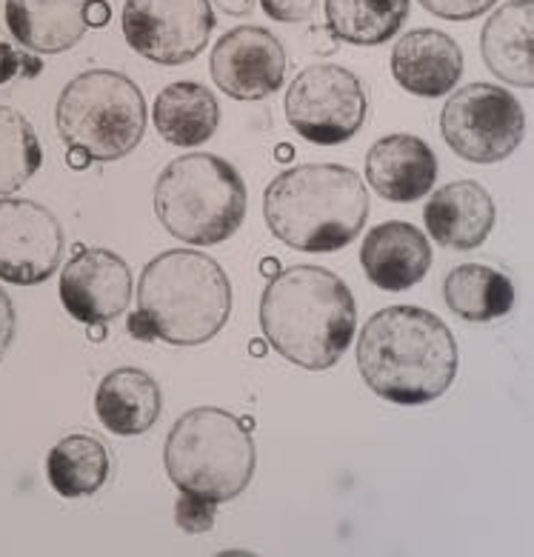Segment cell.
Segmentation results:
<instances>
[{
  "label": "cell",
  "mask_w": 534,
  "mask_h": 557,
  "mask_svg": "<svg viewBox=\"0 0 534 557\" xmlns=\"http://www.w3.org/2000/svg\"><path fill=\"white\" fill-rule=\"evenodd\" d=\"M458 367L460 351L451 329L420 306L381 309L360 332V377L389 404H432L455 383Z\"/></svg>",
  "instance_id": "obj_1"
},
{
  "label": "cell",
  "mask_w": 534,
  "mask_h": 557,
  "mask_svg": "<svg viewBox=\"0 0 534 557\" xmlns=\"http://www.w3.org/2000/svg\"><path fill=\"white\" fill-rule=\"evenodd\" d=\"M358 326V306L344 277L323 267H291L269 277L260 298L266 344L309 372L337 367Z\"/></svg>",
  "instance_id": "obj_2"
},
{
  "label": "cell",
  "mask_w": 534,
  "mask_h": 557,
  "mask_svg": "<svg viewBox=\"0 0 534 557\" xmlns=\"http://www.w3.org/2000/svg\"><path fill=\"white\" fill-rule=\"evenodd\" d=\"M232 314V283L207 252L169 249L144 269L138 312L126 329L144 344L200 346L212 341Z\"/></svg>",
  "instance_id": "obj_3"
},
{
  "label": "cell",
  "mask_w": 534,
  "mask_h": 557,
  "mask_svg": "<svg viewBox=\"0 0 534 557\" xmlns=\"http://www.w3.org/2000/svg\"><path fill=\"white\" fill-rule=\"evenodd\" d=\"M263 218L272 235L298 252H337L367 226V184L349 166L306 163L266 186Z\"/></svg>",
  "instance_id": "obj_4"
},
{
  "label": "cell",
  "mask_w": 534,
  "mask_h": 557,
  "mask_svg": "<svg viewBox=\"0 0 534 557\" xmlns=\"http://www.w3.org/2000/svg\"><path fill=\"white\" fill-rule=\"evenodd\" d=\"M163 463L177 492L226 504L252 483L258 449L240 418L218 406H198L175 420Z\"/></svg>",
  "instance_id": "obj_5"
},
{
  "label": "cell",
  "mask_w": 534,
  "mask_h": 557,
  "mask_svg": "<svg viewBox=\"0 0 534 557\" xmlns=\"http://www.w3.org/2000/svg\"><path fill=\"white\" fill-rule=\"evenodd\" d=\"M154 214L184 244H223L246 218L244 177L218 154H184L154 184Z\"/></svg>",
  "instance_id": "obj_6"
},
{
  "label": "cell",
  "mask_w": 534,
  "mask_h": 557,
  "mask_svg": "<svg viewBox=\"0 0 534 557\" xmlns=\"http://www.w3.org/2000/svg\"><path fill=\"white\" fill-rule=\"evenodd\" d=\"M58 132L66 149H84L98 163L121 161L144 140V92L112 70L72 77L58 98Z\"/></svg>",
  "instance_id": "obj_7"
},
{
  "label": "cell",
  "mask_w": 534,
  "mask_h": 557,
  "mask_svg": "<svg viewBox=\"0 0 534 557\" xmlns=\"http://www.w3.org/2000/svg\"><path fill=\"white\" fill-rule=\"evenodd\" d=\"M443 140L469 163L506 161L526 135L520 100L504 86L469 84L446 100L440 112Z\"/></svg>",
  "instance_id": "obj_8"
},
{
  "label": "cell",
  "mask_w": 534,
  "mask_h": 557,
  "mask_svg": "<svg viewBox=\"0 0 534 557\" xmlns=\"http://www.w3.org/2000/svg\"><path fill=\"white\" fill-rule=\"evenodd\" d=\"M369 112L367 89L355 72L335 63L306 66L286 92L289 126L314 146L346 144Z\"/></svg>",
  "instance_id": "obj_9"
},
{
  "label": "cell",
  "mask_w": 534,
  "mask_h": 557,
  "mask_svg": "<svg viewBox=\"0 0 534 557\" xmlns=\"http://www.w3.org/2000/svg\"><path fill=\"white\" fill-rule=\"evenodd\" d=\"M121 21L126 44L161 66L195 61L214 29L212 0H126Z\"/></svg>",
  "instance_id": "obj_10"
},
{
  "label": "cell",
  "mask_w": 534,
  "mask_h": 557,
  "mask_svg": "<svg viewBox=\"0 0 534 557\" xmlns=\"http://www.w3.org/2000/svg\"><path fill=\"white\" fill-rule=\"evenodd\" d=\"M63 230L35 200L0 195V281L38 286L61 267Z\"/></svg>",
  "instance_id": "obj_11"
},
{
  "label": "cell",
  "mask_w": 534,
  "mask_h": 557,
  "mask_svg": "<svg viewBox=\"0 0 534 557\" xmlns=\"http://www.w3.org/2000/svg\"><path fill=\"white\" fill-rule=\"evenodd\" d=\"M212 81L235 100H263L275 95L286 77L283 44L263 26L226 32L209 58Z\"/></svg>",
  "instance_id": "obj_12"
},
{
  "label": "cell",
  "mask_w": 534,
  "mask_h": 557,
  "mask_svg": "<svg viewBox=\"0 0 534 557\" xmlns=\"http://www.w3.org/2000/svg\"><path fill=\"white\" fill-rule=\"evenodd\" d=\"M132 272L121 255L84 249L63 267L61 304L80 323H109L129 309Z\"/></svg>",
  "instance_id": "obj_13"
},
{
  "label": "cell",
  "mask_w": 534,
  "mask_h": 557,
  "mask_svg": "<svg viewBox=\"0 0 534 557\" xmlns=\"http://www.w3.org/2000/svg\"><path fill=\"white\" fill-rule=\"evenodd\" d=\"M367 181L392 203L426 198L437 181V154L414 135H386L369 149Z\"/></svg>",
  "instance_id": "obj_14"
},
{
  "label": "cell",
  "mask_w": 534,
  "mask_h": 557,
  "mask_svg": "<svg viewBox=\"0 0 534 557\" xmlns=\"http://www.w3.org/2000/svg\"><path fill=\"white\" fill-rule=\"evenodd\" d=\"M392 75L406 92L418 98H440L458 86L463 75V52L458 40L437 29H414L392 49Z\"/></svg>",
  "instance_id": "obj_15"
},
{
  "label": "cell",
  "mask_w": 534,
  "mask_h": 557,
  "mask_svg": "<svg viewBox=\"0 0 534 557\" xmlns=\"http://www.w3.org/2000/svg\"><path fill=\"white\" fill-rule=\"evenodd\" d=\"M360 267L377 289L406 292L426 277L432 267V246L412 223H381L363 240Z\"/></svg>",
  "instance_id": "obj_16"
},
{
  "label": "cell",
  "mask_w": 534,
  "mask_h": 557,
  "mask_svg": "<svg viewBox=\"0 0 534 557\" xmlns=\"http://www.w3.org/2000/svg\"><path fill=\"white\" fill-rule=\"evenodd\" d=\"M423 221L435 244L455 252H472L486 244L495 226V200L474 181H455L432 195Z\"/></svg>",
  "instance_id": "obj_17"
},
{
  "label": "cell",
  "mask_w": 534,
  "mask_h": 557,
  "mask_svg": "<svg viewBox=\"0 0 534 557\" xmlns=\"http://www.w3.org/2000/svg\"><path fill=\"white\" fill-rule=\"evenodd\" d=\"M488 72L511 86H534V0H509L481 32Z\"/></svg>",
  "instance_id": "obj_18"
},
{
  "label": "cell",
  "mask_w": 534,
  "mask_h": 557,
  "mask_svg": "<svg viewBox=\"0 0 534 557\" xmlns=\"http://www.w3.org/2000/svg\"><path fill=\"white\" fill-rule=\"evenodd\" d=\"M163 409L161 386L152 374L135 367L109 372L95 392V412L112 435H144L158 423Z\"/></svg>",
  "instance_id": "obj_19"
},
{
  "label": "cell",
  "mask_w": 534,
  "mask_h": 557,
  "mask_svg": "<svg viewBox=\"0 0 534 557\" xmlns=\"http://www.w3.org/2000/svg\"><path fill=\"white\" fill-rule=\"evenodd\" d=\"M89 0H7V26L21 47L58 54L80 44Z\"/></svg>",
  "instance_id": "obj_20"
},
{
  "label": "cell",
  "mask_w": 534,
  "mask_h": 557,
  "mask_svg": "<svg viewBox=\"0 0 534 557\" xmlns=\"http://www.w3.org/2000/svg\"><path fill=\"white\" fill-rule=\"evenodd\" d=\"M154 126L172 146H200L218 132L221 107L203 84L181 81L166 86L154 100Z\"/></svg>",
  "instance_id": "obj_21"
},
{
  "label": "cell",
  "mask_w": 534,
  "mask_h": 557,
  "mask_svg": "<svg viewBox=\"0 0 534 557\" xmlns=\"http://www.w3.org/2000/svg\"><path fill=\"white\" fill-rule=\"evenodd\" d=\"M443 298L451 312L469 323L500 321L514 306V286L504 272L481 263L451 269L443 283Z\"/></svg>",
  "instance_id": "obj_22"
},
{
  "label": "cell",
  "mask_w": 534,
  "mask_h": 557,
  "mask_svg": "<svg viewBox=\"0 0 534 557\" xmlns=\"http://www.w3.org/2000/svg\"><path fill=\"white\" fill-rule=\"evenodd\" d=\"M109 449L92 435H66L47 458L49 486L61 497H89L109 481Z\"/></svg>",
  "instance_id": "obj_23"
},
{
  "label": "cell",
  "mask_w": 534,
  "mask_h": 557,
  "mask_svg": "<svg viewBox=\"0 0 534 557\" xmlns=\"http://www.w3.org/2000/svg\"><path fill=\"white\" fill-rule=\"evenodd\" d=\"M409 15V0H326V26L337 40L377 47L395 38Z\"/></svg>",
  "instance_id": "obj_24"
},
{
  "label": "cell",
  "mask_w": 534,
  "mask_h": 557,
  "mask_svg": "<svg viewBox=\"0 0 534 557\" xmlns=\"http://www.w3.org/2000/svg\"><path fill=\"white\" fill-rule=\"evenodd\" d=\"M40 161L44 152L32 123L15 109L0 107V195L24 189Z\"/></svg>",
  "instance_id": "obj_25"
},
{
  "label": "cell",
  "mask_w": 534,
  "mask_h": 557,
  "mask_svg": "<svg viewBox=\"0 0 534 557\" xmlns=\"http://www.w3.org/2000/svg\"><path fill=\"white\" fill-rule=\"evenodd\" d=\"M214 518H218V504H214V500L181 492L175 506V523L184 529L186 534L209 532V529L214 527Z\"/></svg>",
  "instance_id": "obj_26"
},
{
  "label": "cell",
  "mask_w": 534,
  "mask_h": 557,
  "mask_svg": "<svg viewBox=\"0 0 534 557\" xmlns=\"http://www.w3.org/2000/svg\"><path fill=\"white\" fill-rule=\"evenodd\" d=\"M497 0H420V7L443 21H472L495 7Z\"/></svg>",
  "instance_id": "obj_27"
},
{
  "label": "cell",
  "mask_w": 534,
  "mask_h": 557,
  "mask_svg": "<svg viewBox=\"0 0 534 557\" xmlns=\"http://www.w3.org/2000/svg\"><path fill=\"white\" fill-rule=\"evenodd\" d=\"M40 70H44V61L35 58L29 52H17L9 44L0 40V86L9 84L12 77L24 75V77H38Z\"/></svg>",
  "instance_id": "obj_28"
},
{
  "label": "cell",
  "mask_w": 534,
  "mask_h": 557,
  "mask_svg": "<svg viewBox=\"0 0 534 557\" xmlns=\"http://www.w3.org/2000/svg\"><path fill=\"white\" fill-rule=\"evenodd\" d=\"M260 7L277 24H298L312 17L318 0H260Z\"/></svg>",
  "instance_id": "obj_29"
},
{
  "label": "cell",
  "mask_w": 534,
  "mask_h": 557,
  "mask_svg": "<svg viewBox=\"0 0 534 557\" xmlns=\"http://www.w3.org/2000/svg\"><path fill=\"white\" fill-rule=\"evenodd\" d=\"M12 337H15V306H12L7 292L0 289V358L12 346Z\"/></svg>",
  "instance_id": "obj_30"
},
{
  "label": "cell",
  "mask_w": 534,
  "mask_h": 557,
  "mask_svg": "<svg viewBox=\"0 0 534 557\" xmlns=\"http://www.w3.org/2000/svg\"><path fill=\"white\" fill-rule=\"evenodd\" d=\"M109 21H112V9H109L107 0H89L86 3V24L95 26V29H103Z\"/></svg>",
  "instance_id": "obj_31"
},
{
  "label": "cell",
  "mask_w": 534,
  "mask_h": 557,
  "mask_svg": "<svg viewBox=\"0 0 534 557\" xmlns=\"http://www.w3.org/2000/svg\"><path fill=\"white\" fill-rule=\"evenodd\" d=\"M212 3L221 9V12H226V15L244 17V15H249V12H252L258 0H212Z\"/></svg>",
  "instance_id": "obj_32"
},
{
  "label": "cell",
  "mask_w": 534,
  "mask_h": 557,
  "mask_svg": "<svg viewBox=\"0 0 534 557\" xmlns=\"http://www.w3.org/2000/svg\"><path fill=\"white\" fill-rule=\"evenodd\" d=\"M66 163H70L72 169H86L92 163V158H89L84 149H66Z\"/></svg>",
  "instance_id": "obj_33"
},
{
  "label": "cell",
  "mask_w": 534,
  "mask_h": 557,
  "mask_svg": "<svg viewBox=\"0 0 534 557\" xmlns=\"http://www.w3.org/2000/svg\"><path fill=\"white\" fill-rule=\"evenodd\" d=\"M86 335H89L92 344H100V341L107 337V323H89V326H86Z\"/></svg>",
  "instance_id": "obj_34"
},
{
  "label": "cell",
  "mask_w": 534,
  "mask_h": 557,
  "mask_svg": "<svg viewBox=\"0 0 534 557\" xmlns=\"http://www.w3.org/2000/svg\"><path fill=\"white\" fill-rule=\"evenodd\" d=\"M260 272H263V275H277V272H281V263H277L275 258H266L263 260V263H260Z\"/></svg>",
  "instance_id": "obj_35"
},
{
  "label": "cell",
  "mask_w": 534,
  "mask_h": 557,
  "mask_svg": "<svg viewBox=\"0 0 534 557\" xmlns=\"http://www.w3.org/2000/svg\"><path fill=\"white\" fill-rule=\"evenodd\" d=\"M249 351H252L254 358H263V355H266V341H260V337H254L252 344H249Z\"/></svg>",
  "instance_id": "obj_36"
},
{
  "label": "cell",
  "mask_w": 534,
  "mask_h": 557,
  "mask_svg": "<svg viewBox=\"0 0 534 557\" xmlns=\"http://www.w3.org/2000/svg\"><path fill=\"white\" fill-rule=\"evenodd\" d=\"M277 158H281V161H291V146H281V149H277Z\"/></svg>",
  "instance_id": "obj_37"
}]
</instances>
